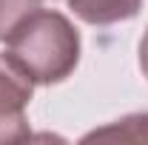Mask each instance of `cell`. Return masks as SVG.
Here are the masks:
<instances>
[{
    "instance_id": "obj_1",
    "label": "cell",
    "mask_w": 148,
    "mask_h": 145,
    "mask_svg": "<svg viewBox=\"0 0 148 145\" xmlns=\"http://www.w3.org/2000/svg\"><path fill=\"white\" fill-rule=\"evenodd\" d=\"M6 54L17 63L37 85H54L80 63V31L60 12L34 9L3 40Z\"/></svg>"
},
{
    "instance_id": "obj_2",
    "label": "cell",
    "mask_w": 148,
    "mask_h": 145,
    "mask_svg": "<svg viewBox=\"0 0 148 145\" xmlns=\"http://www.w3.org/2000/svg\"><path fill=\"white\" fill-rule=\"evenodd\" d=\"M32 80L9 54H0V145L29 140L26 108L32 103Z\"/></svg>"
},
{
    "instance_id": "obj_3",
    "label": "cell",
    "mask_w": 148,
    "mask_h": 145,
    "mask_svg": "<svg viewBox=\"0 0 148 145\" xmlns=\"http://www.w3.org/2000/svg\"><path fill=\"white\" fill-rule=\"evenodd\" d=\"M69 9L88 26H111L137 17L143 0H69Z\"/></svg>"
},
{
    "instance_id": "obj_4",
    "label": "cell",
    "mask_w": 148,
    "mask_h": 145,
    "mask_svg": "<svg viewBox=\"0 0 148 145\" xmlns=\"http://www.w3.org/2000/svg\"><path fill=\"white\" fill-rule=\"evenodd\" d=\"M91 140H120V142H148V114H128L106 128H97L83 137V142Z\"/></svg>"
},
{
    "instance_id": "obj_5",
    "label": "cell",
    "mask_w": 148,
    "mask_h": 145,
    "mask_svg": "<svg viewBox=\"0 0 148 145\" xmlns=\"http://www.w3.org/2000/svg\"><path fill=\"white\" fill-rule=\"evenodd\" d=\"M34 9H40V0H0V40H6L12 29Z\"/></svg>"
},
{
    "instance_id": "obj_6",
    "label": "cell",
    "mask_w": 148,
    "mask_h": 145,
    "mask_svg": "<svg viewBox=\"0 0 148 145\" xmlns=\"http://www.w3.org/2000/svg\"><path fill=\"white\" fill-rule=\"evenodd\" d=\"M140 68H143V77L148 80V29L140 40Z\"/></svg>"
}]
</instances>
